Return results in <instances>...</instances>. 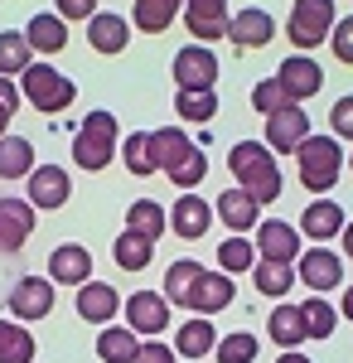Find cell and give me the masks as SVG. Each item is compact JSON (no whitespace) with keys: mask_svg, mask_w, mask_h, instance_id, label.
Here are the masks:
<instances>
[{"mask_svg":"<svg viewBox=\"0 0 353 363\" xmlns=\"http://www.w3.org/2000/svg\"><path fill=\"white\" fill-rule=\"evenodd\" d=\"M228 169H232L237 189H247L257 203H276V199L286 194L281 165H276V155H271L267 140H237L232 155H228Z\"/></svg>","mask_w":353,"mask_h":363,"instance_id":"cell-1","label":"cell"},{"mask_svg":"<svg viewBox=\"0 0 353 363\" xmlns=\"http://www.w3.org/2000/svg\"><path fill=\"white\" fill-rule=\"evenodd\" d=\"M150 136H155V160H160V169H169L174 189H194V184H203V174H208V155H203L179 126H164V131H150Z\"/></svg>","mask_w":353,"mask_h":363,"instance_id":"cell-2","label":"cell"},{"mask_svg":"<svg viewBox=\"0 0 353 363\" xmlns=\"http://www.w3.org/2000/svg\"><path fill=\"white\" fill-rule=\"evenodd\" d=\"M116 136H121V126H116V116H111V112H87L78 140H73V165L87 169V174L107 169L111 160H116V150H121Z\"/></svg>","mask_w":353,"mask_h":363,"instance_id":"cell-3","label":"cell"},{"mask_svg":"<svg viewBox=\"0 0 353 363\" xmlns=\"http://www.w3.org/2000/svg\"><path fill=\"white\" fill-rule=\"evenodd\" d=\"M20 92H25V102L34 112H63V107H73V97H78V87L68 73H58L49 63H29V73H20Z\"/></svg>","mask_w":353,"mask_h":363,"instance_id":"cell-4","label":"cell"},{"mask_svg":"<svg viewBox=\"0 0 353 363\" xmlns=\"http://www.w3.org/2000/svg\"><path fill=\"white\" fill-rule=\"evenodd\" d=\"M339 169H344L339 136H310L305 145H300V184H305V189H315V194L334 189Z\"/></svg>","mask_w":353,"mask_h":363,"instance_id":"cell-5","label":"cell"},{"mask_svg":"<svg viewBox=\"0 0 353 363\" xmlns=\"http://www.w3.org/2000/svg\"><path fill=\"white\" fill-rule=\"evenodd\" d=\"M334 25H339L334 20V0H296V10L286 20V39L305 54V49H320V39H329Z\"/></svg>","mask_w":353,"mask_h":363,"instance_id":"cell-6","label":"cell"},{"mask_svg":"<svg viewBox=\"0 0 353 363\" xmlns=\"http://www.w3.org/2000/svg\"><path fill=\"white\" fill-rule=\"evenodd\" d=\"M174 83H179V92H213L218 83V54L208 49V44H184L179 54H174Z\"/></svg>","mask_w":353,"mask_h":363,"instance_id":"cell-7","label":"cell"},{"mask_svg":"<svg viewBox=\"0 0 353 363\" xmlns=\"http://www.w3.org/2000/svg\"><path fill=\"white\" fill-rule=\"evenodd\" d=\"M126 330L155 339L169 330V306H164V291H136L126 296Z\"/></svg>","mask_w":353,"mask_h":363,"instance_id":"cell-8","label":"cell"},{"mask_svg":"<svg viewBox=\"0 0 353 363\" xmlns=\"http://www.w3.org/2000/svg\"><path fill=\"white\" fill-rule=\"evenodd\" d=\"M300 272L296 277L315 291V296H325V291H334V286H344V257L339 252H329V247H310V252H300V262H296Z\"/></svg>","mask_w":353,"mask_h":363,"instance_id":"cell-9","label":"cell"},{"mask_svg":"<svg viewBox=\"0 0 353 363\" xmlns=\"http://www.w3.org/2000/svg\"><path fill=\"white\" fill-rule=\"evenodd\" d=\"M184 25L198 44H213V39H228L232 29V15H228V0H184Z\"/></svg>","mask_w":353,"mask_h":363,"instance_id":"cell-10","label":"cell"},{"mask_svg":"<svg viewBox=\"0 0 353 363\" xmlns=\"http://www.w3.org/2000/svg\"><path fill=\"white\" fill-rule=\"evenodd\" d=\"M276 83L286 87V97L291 102H305V97H315L320 87H325V73H320V63L315 58H305V54H296V58H286L281 68H276Z\"/></svg>","mask_w":353,"mask_h":363,"instance_id":"cell-11","label":"cell"},{"mask_svg":"<svg viewBox=\"0 0 353 363\" xmlns=\"http://www.w3.org/2000/svg\"><path fill=\"white\" fill-rule=\"evenodd\" d=\"M54 310V281L49 277H25L10 291V315L15 320H44Z\"/></svg>","mask_w":353,"mask_h":363,"instance_id":"cell-12","label":"cell"},{"mask_svg":"<svg viewBox=\"0 0 353 363\" xmlns=\"http://www.w3.org/2000/svg\"><path fill=\"white\" fill-rule=\"evenodd\" d=\"M257 252H262V262H286V267H296L300 262V228L281 223V218H267V223L257 228Z\"/></svg>","mask_w":353,"mask_h":363,"instance_id":"cell-13","label":"cell"},{"mask_svg":"<svg viewBox=\"0 0 353 363\" xmlns=\"http://www.w3.org/2000/svg\"><path fill=\"white\" fill-rule=\"evenodd\" d=\"M305 140H310V116L300 112L296 102H291V107H281L276 116H267V145H271V150H281V155H286V150H296V155H300V145H305Z\"/></svg>","mask_w":353,"mask_h":363,"instance_id":"cell-14","label":"cell"},{"mask_svg":"<svg viewBox=\"0 0 353 363\" xmlns=\"http://www.w3.org/2000/svg\"><path fill=\"white\" fill-rule=\"evenodd\" d=\"M49 281L58 286H87L92 281V252L82 242H63L49 252Z\"/></svg>","mask_w":353,"mask_h":363,"instance_id":"cell-15","label":"cell"},{"mask_svg":"<svg viewBox=\"0 0 353 363\" xmlns=\"http://www.w3.org/2000/svg\"><path fill=\"white\" fill-rule=\"evenodd\" d=\"M34 233V203L29 199H0V252H20Z\"/></svg>","mask_w":353,"mask_h":363,"instance_id":"cell-16","label":"cell"},{"mask_svg":"<svg viewBox=\"0 0 353 363\" xmlns=\"http://www.w3.org/2000/svg\"><path fill=\"white\" fill-rule=\"evenodd\" d=\"M68 194H73V184H68V169L58 165H39L34 174H29V203L34 208H63L68 203Z\"/></svg>","mask_w":353,"mask_h":363,"instance_id":"cell-17","label":"cell"},{"mask_svg":"<svg viewBox=\"0 0 353 363\" xmlns=\"http://www.w3.org/2000/svg\"><path fill=\"white\" fill-rule=\"evenodd\" d=\"M169 228H174L184 242H198V238L213 228V208H208L198 194H179L174 208H169Z\"/></svg>","mask_w":353,"mask_h":363,"instance_id":"cell-18","label":"cell"},{"mask_svg":"<svg viewBox=\"0 0 353 363\" xmlns=\"http://www.w3.org/2000/svg\"><path fill=\"white\" fill-rule=\"evenodd\" d=\"M344 228H349V218H344V208H339L334 199H315V203L300 213V233H310L320 247H325L329 238H344Z\"/></svg>","mask_w":353,"mask_h":363,"instance_id":"cell-19","label":"cell"},{"mask_svg":"<svg viewBox=\"0 0 353 363\" xmlns=\"http://www.w3.org/2000/svg\"><path fill=\"white\" fill-rule=\"evenodd\" d=\"M126 306L121 296H116V286H107V281H87V286H78V315L87 320V325H111V315Z\"/></svg>","mask_w":353,"mask_h":363,"instance_id":"cell-20","label":"cell"},{"mask_svg":"<svg viewBox=\"0 0 353 363\" xmlns=\"http://www.w3.org/2000/svg\"><path fill=\"white\" fill-rule=\"evenodd\" d=\"M232 277L228 272H203L198 277V286H194V296H189V310L194 315H218V310H228L232 306Z\"/></svg>","mask_w":353,"mask_h":363,"instance_id":"cell-21","label":"cell"},{"mask_svg":"<svg viewBox=\"0 0 353 363\" xmlns=\"http://www.w3.org/2000/svg\"><path fill=\"white\" fill-rule=\"evenodd\" d=\"M262 203L247 194V189H223V199H218V218H223V228H232V238H242L247 228H262Z\"/></svg>","mask_w":353,"mask_h":363,"instance_id":"cell-22","label":"cell"},{"mask_svg":"<svg viewBox=\"0 0 353 363\" xmlns=\"http://www.w3.org/2000/svg\"><path fill=\"white\" fill-rule=\"evenodd\" d=\"M276 34V20L267 15V10H242V15H232V29H228V39L237 44V49H267Z\"/></svg>","mask_w":353,"mask_h":363,"instance_id":"cell-23","label":"cell"},{"mask_svg":"<svg viewBox=\"0 0 353 363\" xmlns=\"http://www.w3.org/2000/svg\"><path fill=\"white\" fill-rule=\"evenodd\" d=\"M126 39H131L126 15H107V10H97V15L87 20V44H92L97 54H121Z\"/></svg>","mask_w":353,"mask_h":363,"instance_id":"cell-24","label":"cell"},{"mask_svg":"<svg viewBox=\"0 0 353 363\" xmlns=\"http://www.w3.org/2000/svg\"><path fill=\"white\" fill-rule=\"evenodd\" d=\"M213 349H218V330L208 315H194V320H184L174 330V354H184V359H203Z\"/></svg>","mask_w":353,"mask_h":363,"instance_id":"cell-25","label":"cell"},{"mask_svg":"<svg viewBox=\"0 0 353 363\" xmlns=\"http://www.w3.org/2000/svg\"><path fill=\"white\" fill-rule=\"evenodd\" d=\"M25 39H29V49H39V54H63L68 49V25H63V15H34L25 25Z\"/></svg>","mask_w":353,"mask_h":363,"instance_id":"cell-26","label":"cell"},{"mask_svg":"<svg viewBox=\"0 0 353 363\" xmlns=\"http://www.w3.org/2000/svg\"><path fill=\"white\" fill-rule=\"evenodd\" d=\"M174 15H184V0H136L131 5V25L145 34H164L174 25Z\"/></svg>","mask_w":353,"mask_h":363,"instance_id":"cell-27","label":"cell"},{"mask_svg":"<svg viewBox=\"0 0 353 363\" xmlns=\"http://www.w3.org/2000/svg\"><path fill=\"white\" fill-rule=\"evenodd\" d=\"M140 354V335L126 330V325H107L102 339H97V359L102 363H136Z\"/></svg>","mask_w":353,"mask_h":363,"instance_id":"cell-28","label":"cell"},{"mask_svg":"<svg viewBox=\"0 0 353 363\" xmlns=\"http://www.w3.org/2000/svg\"><path fill=\"white\" fill-rule=\"evenodd\" d=\"M150 252H155V242H150L145 233H136V228H126V233L111 242V257H116L121 272H145V267H150Z\"/></svg>","mask_w":353,"mask_h":363,"instance_id":"cell-29","label":"cell"},{"mask_svg":"<svg viewBox=\"0 0 353 363\" xmlns=\"http://www.w3.org/2000/svg\"><path fill=\"white\" fill-rule=\"evenodd\" d=\"M267 330H271V339L281 344V354L310 339V335H305V310H300V306H276L271 320H267Z\"/></svg>","mask_w":353,"mask_h":363,"instance_id":"cell-30","label":"cell"},{"mask_svg":"<svg viewBox=\"0 0 353 363\" xmlns=\"http://www.w3.org/2000/svg\"><path fill=\"white\" fill-rule=\"evenodd\" d=\"M34 145L25 136H5L0 140V179H29L34 174Z\"/></svg>","mask_w":353,"mask_h":363,"instance_id":"cell-31","label":"cell"},{"mask_svg":"<svg viewBox=\"0 0 353 363\" xmlns=\"http://www.w3.org/2000/svg\"><path fill=\"white\" fill-rule=\"evenodd\" d=\"M198 277H203L198 262H174V267L164 272V301L189 310V296H194V286H198Z\"/></svg>","mask_w":353,"mask_h":363,"instance_id":"cell-32","label":"cell"},{"mask_svg":"<svg viewBox=\"0 0 353 363\" xmlns=\"http://www.w3.org/2000/svg\"><path fill=\"white\" fill-rule=\"evenodd\" d=\"M121 160H126V169H131L136 179L155 174V169H160V160H155V136H150V131H131V136H126V150H121Z\"/></svg>","mask_w":353,"mask_h":363,"instance_id":"cell-33","label":"cell"},{"mask_svg":"<svg viewBox=\"0 0 353 363\" xmlns=\"http://www.w3.org/2000/svg\"><path fill=\"white\" fill-rule=\"evenodd\" d=\"M34 49H29V39H25V29L15 34V29H5L0 34V78H10V73H29V63H34Z\"/></svg>","mask_w":353,"mask_h":363,"instance_id":"cell-34","label":"cell"},{"mask_svg":"<svg viewBox=\"0 0 353 363\" xmlns=\"http://www.w3.org/2000/svg\"><path fill=\"white\" fill-rule=\"evenodd\" d=\"M34 335L20 330V325H10V320H0V363H34Z\"/></svg>","mask_w":353,"mask_h":363,"instance_id":"cell-35","label":"cell"},{"mask_svg":"<svg viewBox=\"0 0 353 363\" xmlns=\"http://www.w3.org/2000/svg\"><path fill=\"white\" fill-rule=\"evenodd\" d=\"M252 281H257V291H262V296H271V301H286V291L296 286V272H291L286 262H257Z\"/></svg>","mask_w":353,"mask_h":363,"instance_id":"cell-36","label":"cell"},{"mask_svg":"<svg viewBox=\"0 0 353 363\" xmlns=\"http://www.w3.org/2000/svg\"><path fill=\"white\" fill-rule=\"evenodd\" d=\"M126 228H136V233H145L150 242L164 233V208L155 203V199H136L131 208H126Z\"/></svg>","mask_w":353,"mask_h":363,"instance_id":"cell-37","label":"cell"},{"mask_svg":"<svg viewBox=\"0 0 353 363\" xmlns=\"http://www.w3.org/2000/svg\"><path fill=\"white\" fill-rule=\"evenodd\" d=\"M218 267H223L228 277H232V272H247V267L257 272V247H252L247 238H228V242L218 247Z\"/></svg>","mask_w":353,"mask_h":363,"instance_id":"cell-38","label":"cell"},{"mask_svg":"<svg viewBox=\"0 0 353 363\" xmlns=\"http://www.w3.org/2000/svg\"><path fill=\"white\" fill-rule=\"evenodd\" d=\"M305 335L310 339H329L334 335V325H339V310L334 306H325V301H320V296H315V301H305Z\"/></svg>","mask_w":353,"mask_h":363,"instance_id":"cell-39","label":"cell"},{"mask_svg":"<svg viewBox=\"0 0 353 363\" xmlns=\"http://www.w3.org/2000/svg\"><path fill=\"white\" fill-rule=\"evenodd\" d=\"M174 112L184 116V121H213L218 92H179V97H174Z\"/></svg>","mask_w":353,"mask_h":363,"instance_id":"cell-40","label":"cell"},{"mask_svg":"<svg viewBox=\"0 0 353 363\" xmlns=\"http://www.w3.org/2000/svg\"><path fill=\"white\" fill-rule=\"evenodd\" d=\"M218 363H257V339L247 335V330H237V335L218 339Z\"/></svg>","mask_w":353,"mask_h":363,"instance_id":"cell-41","label":"cell"},{"mask_svg":"<svg viewBox=\"0 0 353 363\" xmlns=\"http://www.w3.org/2000/svg\"><path fill=\"white\" fill-rule=\"evenodd\" d=\"M252 107H257L262 116H276L281 107H291V97H286V87L276 83V78H267V83L252 87Z\"/></svg>","mask_w":353,"mask_h":363,"instance_id":"cell-42","label":"cell"},{"mask_svg":"<svg viewBox=\"0 0 353 363\" xmlns=\"http://www.w3.org/2000/svg\"><path fill=\"white\" fill-rule=\"evenodd\" d=\"M329 126H334V136H339V140H353V92L334 102V112H329Z\"/></svg>","mask_w":353,"mask_h":363,"instance_id":"cell-43","label":"cell"},{"mask_svg":"<svg viewBox=\"0 0 353 363\" xmlns=\"http://www.w3.org/2000/svg\"><path fill=\"white\" fill-rule=\"evenodd\" d=\"M329 49H334V58H339V63H353V15L334 25V34H329Z\"/></svg>","mask_w":353,"mask_h":363,"instance_id":"cell-44","label":"cell"},{"mask_svg":"<svg viewBox=\"0 0 353 363\" xmlns=\"http://www.w3.org/2000/svg\"><path fill=\"white\" fill-rule=\"evenodd\" d=\"M58 15L63 20H92L97 15V0H58Z\"/></svg>","mask_w":353,"mask_h":363,"instance_id":"cell-45","label":"cell"},{"mask_svg":"<svg viewBox=\"0 0 353 363\" xmlns=\"http://www.w3.org/2000/svg\"><path fill=\"white\" fill-rule=\"evenodd\" d=\"M136 363H174V349L169 344H140Z\"/></svg>","mask_w":353,"mask_h":363,"instance_id":"cell-46","label":"cell"},{"mask_svg":"<svg viewBox=\"0 0 353 363\" xmlns=\"http://www.w3.org/2000/svg\"><path fill=\"white\" fill-rule=\"evenodd\" d=\"M20 102H25V92L10 83V78H0V107H5V112H20Z\"/></svg>","mask_w":353,"mask_h":363,"instance_id":"cell-47","label":"cell"},{"mask_svg":"<svg viewBox=\"0 0 353 363\" xmlns=\"http://www.w3.org/2000/svg\"><path fill=\"white\" fill-rule=\"evenodd\" d=\"M276 363H310V359H305L300 349H286V354H281V359H276Z\"/></svg>","mask_w":353,"mask_h":363,"instance_id":"cell-48","label":"cell"},{"mask_svg":"<svg viewBox=\"0 0 353 363\" xmlns=\"http://www.w3.org/2000/svg\"><path fill=\"white\" fill-rule=\"evenodd\" d=\"M344 257H349V262H353V223L344 228Z\"/></svg>","mask_w":353,"mask_h":363,"instance_id":"cell-49","label":"cell"},{"mask_svg":"<svg viewBox=\"0 0 353 363\" xmlns=\"http://www.w3.org/2000/svg\"><path fill=\"white\" fill-rule=\"evenodd\" d=\"M344 315H349V320H353V286H349V291H344Z\"/></svg>","mask_w":353,"mask_h":363,"instance_id":"cell-50","label":"cell"},{"mask_svg":"<svg viewBox=\"0 0 353 363\" xmlns=\"http://www.w3.org/2000/svg\"><path fill=\"white\" fill-rule=\"evenodd\" d=\"M10 116H15V112H5V107H0V140H5V126H10Z\"/></svg>","mask_w":353,"mask_h":363,"instance_id":"cell-51","label":"cell"},{"mask_svg":"<svg viewBox=\"0 0 353 363\" xmlns=\"http://www.w3.org/2000/svg\"><path fill=\"white\" fill-rule=\"evenodd\" d=\"M349 169H353V155H349Z\"/></svg>","mask_w":353,"mask_h":363,"instance_id":"cell-52","label":"cell"}]
</instances>
